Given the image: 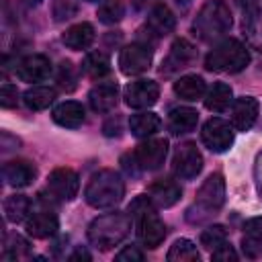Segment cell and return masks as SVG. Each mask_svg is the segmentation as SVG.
<instances>
[{
    "mask_svg": "<svg viewBox=\"0 0 262 262\" xmlns=\"http://www.w3.org/2000/svg\"><path fill=\"white\" fill-rule=\"evenodd\" d=\"M207 86H205V80L196 74H188V76H182L174 82V94L180 96L182 100H188V102H194L199 98H203Z\"/></svg>",
    "mask_w": 262,
    "mask_h": 262,
    "instance_id": "d4e9b609",
    "label": "cell"
},
{
    "mask_svg": "<svg viewBox=\"0 0 262 262\" xmlns=\"http://www.w3.org/2000/svg\"><path fill=\"white\" fill-rule=\"evenodd\" d=\"M2 176L6 184L14 188H25L37 178V168L29 160H10L2 166Z\"/></svg>",
    "mask_w": 262,
    "mask_h": 262,
    "instance_id": "2e32d148",
    "label": "cell"
},
{
    "mask_svg": "<svg viewBox=\"0 0 262 262\" xmlns=\"http://www.w3.org/2000/svg\"><path fill=\"white\" fill-rule=\"evenodd\" d=\"M201 139H203V143H205L211 151L223 154V151H227V149L233 145V139H235L233 125H229L227 121H223V119H219V117H213V119H209V121L203 125Z\"/></svg>",
    "mask_w": 262,
    "mask_h": 262,
    "instance_id": "ba28073f",
    "label": "cell"
},
{
    "mask_svg": "<svg viewBox=\"0 0 262 262\" xmlns=\"http://www.w3.org/2000/svg\"><path fill=\"white\" fill-rule=\"evenodd\" d=\"M248 63H250V53H248L246 45L237 39H223L205 57V68L209 72L237 74Z\"/></svg>",
    "mask_w": 262,
    "mask_h": 262,
    "instance_id": "5b68a950",
    "label": "cell"
},
{
    "mask_svg": "<svg viewBox=\"0 0 262 262\" xmlns=\"http://www.w3.org/2000/svg\"><path fill=\"white\" fill-rule=\"evenodd\" d=\"M211 256H213V260H237V254H235V250L225 242L223 246H219L217 250H213L211 252Z\"/></svg>",
    "mask_w": 262,
    "mask_h": 262,
    "instance_id": "ab89813d",
    "label": "cell"
},
{
    "mask_svg": "<svg viewBox=\"0 0 262 262\" xmlns=\"http://www.w3.org/2000/svg\"><path fill=\"white\" fill-rule=\"evenodd\" d=\"M244 33L248 37V43L262 51V10L254 8V10H248L246 12V18H244Z\"/></svg>",
    "mask_w": 262,
    "mask_h": 262,
    "instance_id": "4dcf8cb0",
    "label": "cell"
},
{
    "mask_svg": "<svg viewBox=\"0 0 262 262\" xmlns=\"http://www.w3.org/2000/svg\"><path fill=\"white\" fill-rule=\"evenodd\" d=\"M125 14V4L123 0H102V4L98 6V20L104 23V25H115L123 18Z\"/></svg>",
    "mask_w": 262,
    "mask_h": 262,
    "instance_id": "d6a6232c",
    "label": "cell"
},
{
    "mask_svg": "<svg viewBox=\"0 0 262 262\" xmlns=\"http://www.w3.org/2000/svg\"><path fill=\"white\" fill-rule=\"evenodd\" d=\"M145 27L154 37H164V35H170L174 31L176 16L166 4H156L147 14V25Z\"/></svg>",
    "mask_w": 262,
    "mask_h": 262,
    "instance_id": "ffe728a7",
    "label": "cell"
},
{
    "mask_svg": "<svg viewBox=\"0 0 262 262\" xmlns=\"http://www.w3.org/2000/svg\"><path fill=\"white\" fill-rule=\"evenodd\" d=\"M242 246L248 258L262 256V217H252L244 223V237Z\"/></svg>",
    "mask_w": 262,
    "mask_h": 262,
    "instance_id": "7402d4cb",
    "label": "cell"
},
{
    "mask_svg": "<svg viewBox=\"0 0 262 262\" xmlns=\"http://www.w3.org/2000/svg\"><path fill=\"white\" fill-rule=\"evenodd\" d=\"M225 242H227V231H225V227H221V225H211V227H207V229L201 233V246L207 248L209 252L217 250V248L223 246Z\"/></svg>",
    "mask_w": 262,
    "mask_h": 262,
    "instance_id": "836d02e7",
    "label": "cell"
},
{
    "mask_svg": "<svg viewBox=\"0 0 262 262\" xmlns=\"http://www.w3.org/2000/svg\"><path fill=\"white\" fill-rule=\"evenodd\" d=\"M88 102L92 106L94 113H111L117 102H119V88L113 82H100L96 84L90 94H88Z\"/></svg>",
    "mask_w": 262,
    "mask_h": 262,
    "instance_id": "d6986e66",
    "label": "cell"
},
{
    "mask_svg": "<svg viewBox=\"0 0 262 262\" xmlns=\"http://www.w3.org/2000/svg\"><path fill=\"white\" fill-rule=\"evenodd\" d=\"M180 194H182L180 184L170 178H160L147 186V196L151 199V203L158 209H168V207L176 205Z\"/></svg>",
    "mask_w": 262,
    "mask_h": 262,
    "instance_id": "e0dca14e",
    "label": "cell"
},
{
    "mask_svg": "<svg viewBox=\"0 0 262 262\" xmlns=\"http://www.w3.org/2000/svg\"><path fill=\"white\" fill-rule=\"evenodd\" d=\"M94 37H96V33L90 23H78V25H72L70 29H66V33L61 35V41L66 43V47L80 51V49L90 47Z\"/></svg>",
    "mask_w": 262,
    "mask_h": 262,
    "instance_id": "603a6c76",
    "label": "cell"
},
{
    "mask_svg": "<svg viewBox=\"0 0 262 262\" xmlns=\"http://www.w3.org/2000/svg\"><path fill=\"white\" fill-rule=\"evenodd\" d=\"M55 96H57V92L51 86H31L23 94V100L31 111H43L55 100Z\"/></svg>",
    "mask_w": 262,
    "mask_h": 262,
    "instance_id": "83f0119b",
    "label": "cell"
},
{
    "mask_svg": "<svg viewBox=\"0 0 262 262\" xmlns=\"http://www.w3.org/2000/svg\"><path fill=\"white\" fill-rule=\"evenodd\" d=\"M223 203H225V180L221 174H211L201 184L192 209H196L201 213L199 221H203V219L215 215L223 207Z\"/></svg>",
    "mask_w": 262,
    "mask_h": 262,
    "instance_id": "8992f818",
    "label": "cell"
},
{
    "mask_svg": "<svg viewBox=\"0 0 262 262\" xmlns=\"http://www.w3.org/2000/svg\"><path fill=\"white\" fill-rule=\"evenodd\" d=\"M53 121L59 125V127H66V129H78L82 123H84V106L76 100H66V102H59L53 113H51Z\"/></svg>",
    "mask_w": 262,
    "mask_h": 262,
    "instance_id": "44dd1931",
    "label": "cell"
},
{
    "mask_svg": "<svg viewBox=\"0 0 262 262\" xmlns=\"http://www.w3.org/2000/svg\"><path fill=\"white\" fill-rule=\"evenodd\" d=\"M258 100L254 96H242L231 104V125L237 131H248L258 119Z\"/></svg>",
    "mask_w": 262,
    "mask_h": 262,
    "instance_id": "ac0fdd59",
    "label": "cell"
},
{
    "mask_svg": "<svg viewBox=\"0 0 262 262\" xmlns=\"http://www.w3.org/2000/svg\"><path fill=\"white\" fill-rule=\"evenodd\" d=\"M82 70H84L86 76H90L94 80H100L111 72V59L102 51H90L82 61Z\"/></svg>",
    "mask_w": 262,
    "mask_h": 262,
    "instance_id": "f1b7e54d",
    "label": "cell"
},
{
    "mask_svg": "<svg viewBox=\"0 0 262 262\" xmlns=\"http://www.w3.org/2000/svg\"><path fill=\"white\" fill-rule=\"evenodd\" d=\"M172 168L174 174L182 180H192L201 174L203 170V156L199 151V147L190 141L182 143L176 147L174 151V160H172Z\"/></svg>",
    "mask_w": 262,
    "mask_h": 262,
    "instance_id": "9c48e42d",
    "label": "cell"
},
{
    "mask_svg": "<svg viewBox=\"0 0 262 262\" xmlns=\"http://www.w3.org/2000/svg\"><path fill=\"white\" fill-rule=\"evenodd\" d=\"M55 80H57V86L66 92H72L76 88V82H78V74H76V68L72 61H61L59 68H57V74H55Z\"/></svg>",
    "mask_w": 262,
    "mask_h": 262,
    "instance_id": "e575fe53",
    "label": "cell"
},
{
    "mask_svg": "<svg viewBox=\"0 0 262 262\" xmlns=\"http://www.w3.org/2000/svg\"><path fill=\"white\" fill-rule=\"evenodd\" d=\"M0 104H2L4 108H14V106L18 104V92H16V88H14L12 84H8V82H4L2 88H0Z\"/></svg>",
    "mask_w": 262,
    "mask_h": 262,
    "instance_id": "8d00e7d4",
    "label": "cell"
},
{
    "mask_svg": "<svg viewBox=\"0 0 262 262\" xmlns=\"http://www.w3.org/2000/svg\"><path fill=\"white\" fill-rule=\"evenodd\" d=\"M231 104H233V90L223 82H215L205 94V106L213 113H223Z\"/></svg>",
    "mask_w": 262,
    "mask_h": 262,
    "instance_id": "484cf974",
    "label": "cell"
},
{
    "mask_svg": "<svg viewBox=\"0 0 262 262\" xmlns=\"http://www.w3.org/2000/svg\"><path fill=\"white\" fill-rule=\"evenodd\" d=\"M154 61V49L147 43H131L121 49L119 55V68L125 76H137L149 70Z\"/></svg>",
    "mask_w": 262,
    "mask_h": 262,
    "instance_id": "52a82bcc",
    "label": "cell"
},
{
    "mask_svg": "<svg viewBox=\"0 0 262 262\" xmlns=\"http://www.w3.org/2000/svg\"><path fill=\"white\" fill-rule=\"evenodd\" d=\"M196 55V49L190 41L186 39H176L166 55V59L162 61V74H174V72H180L184 68H188L192 63Z\"/></svg>",
    "mask_w": 262,
    "mask_h": 262,
    "instance_id": "5bb4252c",
    "label": "cell"
},
{
    "mask_svg": "<svg viewBox=\"0 0 262 262\" xmlns=\"http://www.w3.org/2000/svg\"><path fill=\"white\" fill-rule=\"evenodd\" d=\"M102 131H104V135L106 137H119L121 135V119L119 117H113V119H108L106 123H104V127H102Z\"/></svg>",
    "mask_w": 262,
    "mask_h": 262,
    "instance_id": "60d3db41",
    "label": "cell"
},
{
    "mask_svg": "<svg viewBox=\"0 0 262 262\" xmlns=\"http://www.w3.org/2000/svg\"><path fill=\"white\" fill-rule=\"evenodd\" d=\"M196 121H199V113L194 108H190V106H176L168 115V129L174 135H182V133L192 131L196 127Z\"/></svg>",
    "mask_w": 262,
    "mask_h": 262,
    "instance_id": "cb8c5ba5",
    "label": "cell"
},
{
    "mask_svg": "<svg viewBox=\"0 0 262 262\" xmlns=\"http://www.w3.org/2000/svg\"><path fill=\"white\" fill-rule=\"evenodd\" d=\"M53 14H55L57 20H66V18L74 16V14H76V4H74V0H55Z\"/></svg>",
    "mask_w": 262,
    "mask_h": 262,
    "instance_id": "74e56055",
    "label": "cell"
},
{
    "mask_svg": "<svg viewBox=\"0 0 262 262\" xmlns=\"http://www.w3.org/2000/svg\"><path fill=\"white\" fill-rule=\"evenodd\" d=\"M68 258H70V260H86V262H88V260H90V254H88L84 248H76V252L70 254Z\"/></svg>",
    "mask_w": 262,
    "mask_h": 262,
    "instance_id": "b9f144b4",
    "label": "cell"
},
{
    "mask_svg": "<svg viewBox=\"0 0 262 262\" xmlns=\"http://www.w3.org/2000/svg\"><path fill=\"white\" fill-rule=\"evenodd\" d=\"M119 262H141L145 258V254L139 250V246H125L117 256H115Z\"/></svg>",
    "mask_w": 262,
    "mask_h": 262,
    "instance_id": "f35d334b",
    "label": "cell"
},
{
    "mask_svg": "<svg viewBox=\"0 0 262 262\" xmlns=\"http://www.w3.org/2000/svg\"><path fill=\"white\" fill-rule=\"evenodd\" d=\"M123 196H125V182L121 174L111 168L94 172L84 190L86 203L94 209H111L119 205Z\"/></svg>",
    "mask_w": 262,
    "mask_h": 262,
    "instance_id": "7a4b0ae2",
    "label": "cell"
},
{
    "mask_svg": "<svg viewBox=\"0 0 262 262\" xmlns=\"http://www.w3.org/2000/svg\"><path fill=\"white\" fill-rule=\"evenodd\" d=\"M80 178L72 168H55L47 178L49 196L55 201H72L78 194Z\"/></svg>",
    "mask_w": 262,
    "mask_h": 262,
    "instance_id": "30bf717a",
    "label": "cell"
},
{
    "mask_svg": "<svg viewBox=\"0 0 262 262\" xmlns=\"http://www.w3.org/2000/svg\"><path fill=\"white\" fill-rule=\"evenodd\" d=\"M160 125H162L160 117L156 113H149V111L131 115V119H129V129L135 137H149L160 129Z\"/></svg>",
    "mask_w": 262,
    "mask_h": 262,
    "instance_id": "4316f807",
    "label": "cell"
},
{
    "mask_svg": "<svg viewBox=\"0 0 262 262\" xmlns=\"http://www.w3.org/2000/svg\"><path fill=\"white\" fill-rule=\"evenodd\" d=\"M25 229L31 237L37 239H45V237H53L59 229V221L57 215L49 209H39L29 213V217L25 219Z\"/></svg>",
    "mask_w": 262,
    "mask_h": 262,
    "instance_id": "4fadbf2b",
    "label": "cell"
},
{
    "mask_svg": "<svg viewBox=\"0 0 262 262\" xmlns=\"http://www.w3.org/2000/svg\"><path fill=\"white\" fill-rule=\"evenodd\" d=\"M29 252V242L20 235H10L4 242V258H23Z\"/></svg>",
    "mask_w": 262,
    "mask_h": 262,
    "instance_id": "d590c367",
    "label": "cell"
},
{
    "mask_svg": "<svg viewBox=\"0 0 262 262\" xmlns=\"http://www.w3.org/2000/svg\"><path fill=\"white\" fill-rule=\"evenodd\" d=\"M131 231V215L113 211L98 215L88 225V242L98 250H111L113 246L121 244L127 233Z\"/></svg>",
    "mask_w": 262,
    "mask_h": 262,
    "instance_id": "3957f363",
    "label": "cell"
},
{
    "mask_svg": "<svg viewBox=\"0 0 262 262\" xmlns=\"http://www.w3.org/2000/svg\"><path fill=\"white\" fill-rule=\"evenodd\" d=\"M158 207L151 203L147 194H139L129 205V215L137 223V237L145 248H158L166 237V225L160 219Z\"/></svg>",
    "mask_w": 262,
    "mask_h": 262,
    "instance_id": "6da1fadb",
    "label": "cell"
},
{
    "mask_svg": "<svg viewBox=\"0 0 262 262\" xmlns=\"http://www.w3.org/2000/svg\"><path fill=\"white\" fill-rule=\"evenodd\" d=\"M4 213L10 223H20L31 213V201L25 194H10L4 201Z\"/></svg>",
    "mask_w": 262,
    "mask_h": 262,
    "instance_id": "f546056e",
    "label": "cell"
},
{
    "mask_svg": "<svg viewBox=\"0 0 262 262\" xmlns=\"http://www.w3.org/2000/svg\"><path fill=\"white\" fill-rule=\"evenodd\" d=\"M86 2H98V0H86Z\"/></svg>",
    "mask_w": 262,
    "mask_h": 262,
    "instance_id": "ee69618b",
    "label": "cell"
},
{
    "mask_svg": "<svg viewBox=\"0 0 262 262\" xmlns=\"http://www.w3.org/2000/svg\"><path fill=\"white\" fill-rule=\"evenodd\" d=\"M160 98V86L154 80L141 78L125 86V102L131 108H149Z\"/></svg>",
    "mask_w": 262,
    "mask_h": 262,
    "instance_id": "8fae6325",
    "label": "cell"
},
{
    "mask_svg": "<svg viewBox=\"0 0 262 262\" xmlns=\"http://www.w3.org/2000/svg\"><path fill=\"white\" fill-rule=\"evenodd\" d=\"M29 4H39V2H43V0H27Z\"/></svg>",
    "mask_w": 262,
    "mask_h": 262,
    "instance_id": "7bdbcfd3",
    "label": "cell"
},
{
    "mask_svg": "<svg viewBox=\"0 0 262 262\" xmlns=\"http://www.w3.org/2000/svg\"><path fill=\"white\" fill-rule=\"evenodd\" d=\"M166 154H168V141L166 139H145L141 141L135 151H133V158L139 166V170H158L164 160H166Z\"/></svg>",
    "mask_w": 262,
    "mask_h": 262,
    "instance_id": "7c38bea8",
    "label": "cell"
},
{
    "mask_svg": "<svg viewBox=\"0 0 262 262\" xmlns=\"http://www.w3.org/2000/svg\"><path fill=\"white\" fill-rule=\"evenodd\" d=\"M16 76L23 82H43L51 76V61L41 53L25 55L16 63Z\"/></svg>",
    "mask_w": 262,
    "mask_h": 262,
    "instance_id": "9a60e30c",
    "label": "cell"
},
{
    "mask_svg": "<svg viewBox=\"0 0 262 262\" xmlns=\"http://www.w3.org/2000/svg\"><path fill=\"white\" fill-rule=\"evenodd\" d=\"M170 262H196L199 260V250L196 246L186 239V237H180L176 239L170 250H168V256H166Z\"/></svg>",
    "mask_w": 262,
    "mask_h": 262,
    "instance_id": "1f68e13d",
    "label": "cell"
},
{
    "mask_svg": "<svg viewBox=\"0 0 262 262\" xmlns=\"http://www.w3.org/2000/svg\"><path fill=\"white\" fill-rule=\"evenodd\" d=\"M231 29V12L223 0H207L192 20V31L201 41H215Z\"/></svg>",
    "mask_w": 262,
    "mask_h": 262,
    "instance_id": "277c9868",
    "label": "cell"
}]
</instances>
